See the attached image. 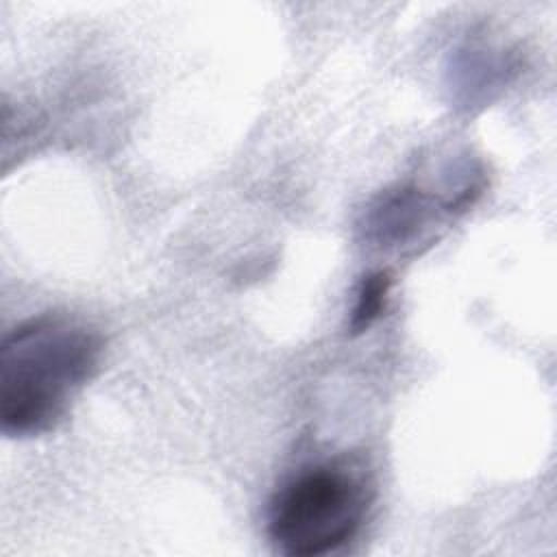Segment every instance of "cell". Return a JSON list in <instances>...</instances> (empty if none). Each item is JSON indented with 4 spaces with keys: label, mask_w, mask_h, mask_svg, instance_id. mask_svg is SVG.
<instances>
[{
    "label": "cell",
    "mask_w": 557,
    "mask_h": 557,
    "mask_svg": "<svg viewBox=\"0 0 557 557\" xmlns=\"http://www.w3.org/2000/svg\"><path fill=\"white\" fill-rule=\"evenodd\" d=\"M102 335L83 320L41 313L7 333L0 348V431L37 437L52 431L96 374Z\"/></svg>",
    "instance_id": "6da1fadb"
},
{
    "label": "cell",
    "mask_w": 557,
    "mask_h": 557,
    "mask_svg": "<svg viewBox=\"0 0 557 557\" xmlns=\"http://www.w3.org/2000/svg\"><path fill=\"white\" fill-rule=\"evenodd\" d=\"M368 481L342 463L296 472L270 500L268 535L292 557H318L350 542L368 513Z\"/></svg>",
    "instance_id": "7a4b0ae2"
},
{
    "label": "cell",
    "mask_w": 557,
    "mask_h": 557,
    "mask_svg": "<svg viewBox=\"0 0 557 557\" xmlns=\"http://www.w3.org/2000/svg\"><path fill=\"white\" fill-rule=\"evenodd\" d=\"M392 289V274L387 270L370 272L361 278L355 292V305L350 311L348 329L352 335L368 331L385 311Z\"/></svg>",
    "instance_id": "3957f363"
}]
</instances>
